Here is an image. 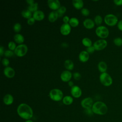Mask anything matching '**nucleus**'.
<instances>
[{"mask_svg":"<svg viewBox=\"0 0 122 122\" xmlns=\"http://www.w3.org/2000/svg\"><path fill=\"white\" fill-rule=\"evenodd\" d=\"M4 47L2 46H0V56H2L4 54Z\"/></svg>","mask_w":122,"mask_h":122,"instance_id":"44","label":"nucleus"},{"mask_svg":"<svg viewBox=\"0 0 122 122\" xmlns=\"http://www.w3.org/2000/svg\"><path fill=\"white\" fill-rule=\"evenodd\" d=\"M89 59V53L86 51H81L79 54V59L82 62H85Z\"/></svg>","mask_w":122,"mask_h":122,"instance_id":"16","label":"nucleus"},{"mask_svg":"<svg viewBox=\"0 0 122 122\" xmlns=\"http://www.w3.org/2000/svg\"><path fill=\"white\" fill-rule=\"evenodd\" d=\"M8 48L9 49V50H11L12 51H14V50H15V49L17 47L15 42H14V41H10L8 43Z\"/></svg>","mask_w":122,"mask_h":122,"instance_id":"33","label":"nucleus"},{"mask_svg":"<svg viewBox=\"0 0 122 122\" xmlns=\"http://www.w3.org/2000/svg\"><path fill=\"white\" fill-rule=\"evenodd\" d=\"M28 47L25 44H21L17 46L14 51V54L18 57L24 56L28 51Z\"/></svg>","mask_w":122,"mask_h":122,"instance_id":"7","label":"nucleus"},{"mask_svg":"<svg viewBox=\"0 0 122 122\" xmlns=\"http://www.w3.org/2000/svg\"><path fill=\"white\" fill-rule=\"evenodd\" d=\"M26 1V2H27L29 5H30V4L33 3L35 2V1H34V0H27Z\"/></svg>","mask_w":122,"mask_h":122,"instance_id":"45","label":"nucleus"},{"mask_svg":"<svg viewBox=\"0 0 122 122\" xmlns=\"http://www.w3.org/2000/svg\"><path fill=\"white\" fill-rule=\"evenodd\" d=\"M61 45L62 47H65V48H66V47H67L68 46V44L66 43V42H63V43H62V44H61Z\"/></svg>","mask_w":122,"mask_h":122,"instance_id":"47","label":"nucleus"},{"mask_svg":"<svg viewBox=\"0 0 122 122\" xmlns=\"http://www.w3.org/2000/svg\"><path fill=\"white\" fill-rule=\"evenodd\" d=\"M35 20L32 17H31V18L27 20V23L30 25H33L35 23Z\"/></svg>","mask_w":122,"mask_h":122,"instance_id":"40","label":"nucleus"},{"mask_svg":"<svg viewBox=\"0 0 122 122\" xmlns=\"http://www.w3.org/2000/svg\"><path fill=\"white\" fill-rule=\"evenodd\" d=\"M21 29V25L20 23H16L13 26V30L15 32H19Z\"/></svg>","mask_w":122,"mask_h":122,"instance_id":"32","label":"nucleus"},{"mask_svg":"<svg viewBox=\"0 0 122 122\" xmlns=\"http://www.w3.org/2000/svg\"><path fill=\"white\" fill-rule=\"evenodd\" d=\"M72 3L74 7L77 10L82 9L84 5L83 1L82 0H73Z\"/></svg>","mask_w":122,"mask_h":122,"instance_id":"19","label":"nucleus"},{"mask_svg":"<svg viewBox=\"0 0 122 122\" xmlns=\"http://www.w3.org/2000/svg\"><path fill=\"white\" fill-rule=\"evenodd\" d=\"M98 69L101 72H105L107 69V65L106 63L103 61H100L98 64Z\"/></svg>","mask_w":122,"mask_h":122,"instance_id":"20","label":"nucleus"},{"mask_svg":"<svg viewBox=\"0 0 122 122\" xmlns=\"http://www.w3.org/2000/svg\"><path fill=\"white\" fill-rule=\"evenodd\" d=\"M49 7L52 10H57L61 6L59 0H48L47 1Z\"/></svg>","mask_w":122,"mask_h":122,"instance_id":"13","label":"nucleus"},{"mask_svg":"<svg viewBox=\"0 0 122 122\" xmlns=\"http://www.w3.org/2000/svg\"><path fill=\"white\" fill-rule=\"evenodd\" d=\"M72 77V73L70 71L65 70L63 71L61 74L60 78L62 81L64 82H69Z\"/></svg>","mask_w":122,"mask_h":122,"instance_id":"12","label":"nucleus"},{"mask_svg":"<svg viewBox=\"0 0 122 122\" xmlns=\"http://www.w3.org/2000/svg\"><path fill=\"white\" fill-rule=\"evenodd\" d=\"M14 40L16 43L21 44H23L22 43L24 41V38L22 34L17 33L14 36Z\"/></svg>","mask_w":122,"mask_h":122,"instance_id":"22","label":"nucleus"},{"mask_svg":"<svg viewBox=\"0 0 122 122\" xmlns=\"http://www.w3.org/2000/svg\"><path fill=\"white\" fill-rule=\"evenodd\" d=\"M99 80L101 83L104 86L108 87L111 86L113 82L112 77L107 72L101 73L99 76Z\"/></svg>","mask_w":122,"mask_h":122,"instance_id":"4","label":"nucleus"},{"mask_svg":"<svg viewBox=\"0 0 122 122\" xmlns=\"http://www.w3.org/2000/svg\"><path fill=\"white\" fill-rule=\"evenodd\" d=\"M73 77L76 80H79L81 78V75L78 72H75L73 73Z\"/></svg>","mask_w":122,"mask_h":122,"instance_id":"37","label":"nucleus"},{"mask_svg":"<svg viewBox=\"0 0 122 122\" xmlns=\"http://www.w3.org/2000/svg\"><path fill=\"white\" fill-rule=\"evenodd\" d=\"M81 14L85 16H87L89 15L90 14V10L87 9V8H83L81 10Z\"/></svg>","mask_w":122,"mask_h":122,"instance_id":"35","label":"nucleus"},{"mask_svg":"<svg viewBox=\"0 0 122 122\" xmlns=\"http://www.w3.org/2000/svg\"><path fill=\"white\" fill-rule=\"evenodd\" d=\"M17 113L22 119L30 120L33 116V112L32 108L26 103L20 104L17 107Z\"/></svg>","mask_w":122,"mask_h":122,"instance_id":"1","label":"nucleus"},{"mask_svg":"<svg viewBox=\"0 0 122 122\" xmlns=\"http://www.w3.org/2000/svg\"><path fill=\"white\" fill-rule=\"evenodd\" d=\"M59 17L56 11H52L48 15V20L51 22L56 21Z\"/></svg>","mask_w":122,"mask_h":122,"instance_id":"21","label":"nucleus"},{"mask_svg":"<svg viewBox=\"0 0 122 122\" xmlns=\"http://www.w3.org/2000/svg\"><path fill=\"white\" fill-rule=\"evenodd\" d=\"M117 25L118 29L122 31V20H121L119 21H118Z\"/></svg>","mask_w":122,"mask_h":122,"instance_id":"43","label":"nucleus"},{"mask_svg":"<svg viewBox=\"0 0 122 122\" xmlns=\"http://www.w3.org/2000/svg\"><path fill=\"white\" fill-rule=\"evenodd\" d=\"M92 109L94 113L98 115H104L108 111V107L106 104L101 101L94 102Z\"/></svg>","mask_w":122,"mask_h":122,"instance_id":"2","label":"nucleus"},{"mask_svg":"<svg viewBox=\"0 0 122 122\" xmlns=\"http://www.w3.org/2000/svg\"><path fill=\"white\" fill-rule=\"evenodd\" d=\"M25 122H33V121L30 120H26Z\"/></svg>","mask_w":122,"mask_h":122,"instance_id":"48","label":"nucleus"},{"mask_svg":"<svg viewBox=\"0 0 122 122\" xmlns=\"http://www.w3.org/2000/svg\"><path fill=\"white\" fill-rule=\"evenodd\" d=\"M113 2L117 6L122 5V0H114Z\"/></svg>","mask_w":122,"mask_h":122,"instance_id":"42","label":"nucleus"},{"mask_svg":"<svg viewBox=\"0 0 122 122\" xmlns=\"http://www.w3.org/2000/svg\"><path fill=\"white\" fill-rule=\"evenodd\" d=\"M85 113L87 115H89V116H91V115H92L93 114V113H94L92 112V108H89V109H85Z\"/></svg>","mask_w":122,"mask_h":122,"instance_id":"39","label":"nucleus"},{"mask_svg":"<svg viewBox=\"0 0 122 122\" xmlns=\"http://www.w3.org/2000/svg\"><path fill=\"white\" fill-rule=\"evenodd\" d=\"M93 46H94L95 50L101 51L105 49L107 46V41L105 39H100L95 41Z\"/></svg>","mask_w":122,"mask_h":122,"instance_id":"8","label":"nucleus"},{"mask_svg":"<svg viewBox=\"0 0 122 122\" xmlns=\"http://www.w3.org/2000/svg\"><path fill=\"white\" fill-rule=\"evenodd\" d=\"M71 93L73 97L78 98L81 96L82 91L80 87L77 85H74L71 87Z\"/></svg>","mask_w":122,"mask_h":122,"instance_id":"10","label":"nucleus"},{"mask_svg":"<svg viewBox=\"0 0 122 122\" xmlns=\"http://www.w3.org/2000/svg\"><path fill=\"white\" fill-rule=\"evenodd\" d=\"M95 50V49L93 46H91L87 47L86 48V51L89 53H92L93 52H94Z\"/></svg>","mask_w":122,"mask_h":122,"instance_id":"38","label":"nucleus"},{"mask_svg":"<svg viewBox=\"0 0 122 122\" xmlns=\"http://www.w3.org/2000/svg\"><path fill=\"white\" fill-rule=\"evenodd\" d=\"M3 73L5 76L9 78H13L15 74V71L14 70L9 66L6 67L3 70Z\"/></svg>","mask_w":122,"mask_h":122,"instance_id":"14","label":"nucleus"},{"mask_svg":"<svg viewBox=\"0 0 122 122\" xmlns=\"http://www.w3.org/2000/svg\"><path fill=\"white\" fill-rule=\"evenodd\" d=\"M74 84H73V82L71 81H70L69 82H68V85L71 87H72V86H73L74 85Z\"/></svg>","mask_w":122,"mask_h":122,"instance_id":"46","label":"nucleus"},{"mask_svg":"<svg viewBox=\"0 0 122 122\" xmlns=\"http://www.w3.org/2000/svg\"><path fill=\"white\" fill-rule=\"evenodd\" d=\"M63 94L61 90L59 89H53L49 92L50 98L55 102H59L63 99Z\"/></svg>","mask_w":122,"mask_h":122,"instance_id":"3","label":"nucleus"},{"mask_svg":"<svg viewBox=\"0 0 122 122\" xmlns=\"http://www.w3.org/2000/svg\"><path fill=\"white\" fill-rule=\"evenodd\" d=\"M14 52L11 50H6L4 52V56L6 57H10L13 56Z\"/></svg>","mask_w":122,"mask_h":122,"instance_id":"34","label":"nucleus"},{"mask_svg":"<svg viewBox=\"0 0 122 122\" xmlns=\"http://www.w3.org/2000/svg\"><path fill=\"white\" fill-rule=\"evenodd\" d=\"M95 33L97 36L102 39L106 38L109 34V30L104 26H99L95 30Z\"/></svg>","mask_w":122,"mask_h":122,"instance_id":"5","label":"nucleus"},{"mask_svg":"<svg viewBox=\"0 0 122 122\" xmlns=\"http://www.w3.org/2000/svg\"><path fill=\"white\" fill-rule=\"evenodd\" d=\"M21 16L26 19H29L31 17L32 13L28 9H25L23 10L21 12Z\"/></svg>","mask_w":122,"mask_h":122,"instance_id":"26","label":"nucleus"},{"mask_svg":"<svg viewBox=\"0 0 122 122\" xmlns=\"http://www.w3.org/2000/svg\"><path fill=\"white\" fill-rule=\"evenodd\" d=\"M13 97L10 94H6L3 98L4 103L7 105H11L13 103Z\"/></svg>","mask_w":122,"mask_h":122,"instance_id":"18","label":"nucleus"},{"mask_svg":"<svg viewBox=\"0 0 122 122\" xmlns=\"http://www.w3.org/2000/svg\"><path fill=\"white\" fill-rule=\"evenodd\" d=\"M104 21L105 24L109 26H114L118 22V18L113 14H107L104 17Z\"/></svg>","mask_w":122,"mask_h":122,"instance_id":"6","label":"nucleus"},{"mask_svg":"<svg viewBox=\"0 0 122 122\" xmlns=\"http://www.w3.org/2000/svg\"><path fill=\"white\" fill-rule=\"evenodd\" d=\"M64 65L65 68L68 71L72 70L74 68V63L73 61L69 59L65 60L64 63Z\"/></svg>","mask_w":122,"mask_h":122,"instance_id":"23","label":"nucleus"},{"mask_svg":"<svg viewBox=\"0 0 122 122\" xmlns=\"http://www.w3.org/2000/svg\"><path fill=\"white\" fill-rule=\"evenodd\" d=\"M70 20V19L68 16H65L63 18V21L64 23H69Z\"/></svg>","mask_w":122,"mask_h":122,"instance_id":"41","label":"nucleus"},{"mask_svg":"<svg viewBox=\"0 0 122 122\" xmlns=\"http://www.w3.org/2000/svg\"><path fill=\"white\" fill-rule=\"evenodd\" d=\"M1 62H2L3 65L4 66H6V67H8L10 64L9 60L7 58H3L1 61Z\"/></svg>","mask_w":122,"mask_h":122,"instance_id":"36","label":"nucleus"},{"mask_svg":"<svg viewBox=\"0 0 122 122\" xmlns=\"http://www.w3.org/2000/svg\"><path fill=\"white\" fill-rule=\"evenodd\" d=\"M83 25L85 28L88 29H91L95 26L94 21L90 18L86 19L83 21Z\"/></svg>","mask_w":122,"mask_h":122,"instance_id":"17","label":"nucleus"},{"mask_svg":"<svg viewBox=\"0 0 122 122\" xmlns=\"http://www.w3.org/2000/svg\"><path fill=\"white\" fill-rule=\"evenodd\" d=\"M81 42H82V44L84 46H85V47H86L87 48L92 46V41L89 38L85 37V38H83L82 40V41Z\"/></svg>","mask_w":122,"mask_h":122,"instance_id":"27","label":"nucleus"},{"mask_svg":"<svg viewBox=\"0 0 122 122\" xmlns=\"http://www.w3.org/2000/svg\"><path fill=\"white\" fill-rule=\"evenodd\" d=\"M45 15L44 12L41 10H37L34 12L32 14V17L35 20L40 21L44 18Z\"/></svg>","mask_w":122,"mask_h":122,"instance_id":"15","label":"nucleus"},{"mask_svg":"<svg viewBox=\"0 0 122 122\" xmlns=\"http://www.w3.org/2000/svg\"><path fill=\"white\" fill-rule=\"evenodd\" d=\"M73 101V98L69 95H66L64 96L62 99V102L64 104L66 105H69L71 104Z\"/></svg>","mask_w":122,"mask_h":122,"instance_id":"24","label":"nucleus"},{"mask_svg":"<svg viewBox=\"0 0 122 122\" xmlns=\"http://www.w3.org/2000/svg\"><path fill=\"white\" fill-rule=\"evenodd\" d=\"M69 23L71 25V27H76L78 26V25L79 24V20L77 18L72 17V18H70Z\"/></svg>","mask_w":122,"mask_h":122,"instance_id":"25","label":"nucleus"},{"mask_svg":"<svg viewBox=\"0 0 122 122\" xmlns=\"http://www.w3.org/2000/svg\"><path fill=\"white\" fill-rule=\"evenodd\" d=\"M38 3L34 2L33 3L31 4L30 5H29L27 9H28L31 12H34L38 10Z\"/></svg>","mask_w":122,"mask_h":122,"instance_id":"28","label":"nucleus"},{"mask_svg":"<svg viewBox=\"0 0 122 122\" xmlns=\"http://www.w3.org/2000/svg\"><path fill=\"white\" fill-rule=\"evenodd\" d=\"M66 11V8L64 6H61L57 10L56 12L58 15L59 17H61L62 16V15L65 13Z\"/></svg>","mask_w":122,"mask_h":122,"instance_id":"29","label":"nucleus"},{"mask_svg":"<svg viewBox=\"0 0 122 122\" xmlns=\"http://www.w3.org/2000/svg\"><path fill=\"white\" fill-rule=\"evenodd\" d=\"M93 103V101L91 97L85 98L81 101V106L85 109L92 108Z\"/></svg>","mask_w":122,"mask_h":122,"instance_id":"9","label":"nucleus"},{"mask_svg":"<svg viewBox=\"0 0 122 122\" xmlns=\"http://www.w3.org/2000/svg\"><path fill=\"white\" fill-rule=\"evenodd\" d=\"M94 21L95 22V24L97 25L100 26L102 22V16L100 15H97L96 16H95L94 19Z\"/></svg>","mask_w":122,"mask_h":122,"instance_id":"30","label":"nucleus"},{"mask_svg":"<svg viewBox=\"0 0 122 122\" xmlns=\"http://www.w3.org/2000/svg\"><path fill=\"white\" fill-rule=\"evenodd\" d=\"M113 43L118 47H120L122 46V38L121 37L115 38L113 40Z\"/></svg>","mask_w":122,"mask_h":122,"instance_id":"31","label":"nucleus"},{"mask_svg":"<svg viewBox=\"0 0 122 122\" xmlns=\"http://www.w3.org/2000/svg\"><path fill=\"white\" fill-rule=\"evenodd\" d=\"M71 31V26L69 23H63L60 28V32L61 34L64 36L69 35Z\"/></svg>","mask_w":122,"mask_h":122,"instance_id":"11","label":"nucleus"}]
</instances>
